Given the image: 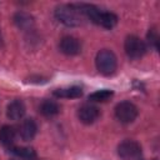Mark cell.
<instances>
[{
    "label": "cell",
    "instance_id": "6da1fadb",
    "mask_svg": "<svg viewBox=\"0 0 160 160\" xmlns=\"http://www.w3.org/2000/svg\"><path fill=\"white\" fill-rule=\"evenodd\" d=\"M79 9L86 18V20L92 21L96 25H100L105 29H111L118 22V16L111 11H104L91 4H78Z\"/></svg>",
    "mask_w": 160,
    "mask_h": 160
},
{
    "label": "cell",
    "instance_id": "7a4b0ae2",
    "mask_svg": "<svg viewBox=\"0 0 160 160\" xmlns=\"http://www.w3.org/2000/svg\"><path fill=\"white\" fill-rule=\"evenodd\" d=\"M56 20L65 26H80L84 24L86 18L79 9L78 4H62L55 9L54 12Z\"/></svg>",
    "mask_w": 160,
    "mask_h": 160
},
{
    "label": "cell",
    "instance_id": "3957f363",
    "mask_svg": "<svg viewBox=\"0 0 160 160\" xmlns=\"http://www.w3.org/2000/svg\"><path fill=\"white\" fill-rule=\"evenodd\" d=\"M95 64H96L99 72L105 76L112 75L118 68V60H116L115 54L108 49H102L96 54Z\"/></svg>",
    "mask_w": 160,
    "mask_h": 160
},
{
    "label": "cell",
    "instance_id": "277c9868",
    "mask_svg": "<svg viewBox=\"0 0 160 160\" xmlns=\"http://www.w3.org/2000/svg\"><path fill=\"white\" fill-rule=\"evenodd\" d=\"M124 49H125V52H126L128 58H130L131 60L140 59L146 52V45H145V42L140 38H138L135 35H130V36H128L125 39Z\"/></svg>",
    "mask_w": 160,
    "mask_h": 160
},
{
    "label": "cell",
    "instance_id": "5b68a950",
    "mask_svg": "<svg viewBox=\"0 0 160 160\" xmlns=\"http://www.w3.org/2000/svg\"><path fill=\"white\" fill-rule=\"evenodd\" d=\"M138 108L130 101H121L115 106V118L121 124H130L138 116Z\"/></svg>",
    "mask_w": 160,
    "mask_h": 160
},
{
    "label": "cell",
    "instance_id": "8992f818",
    "mask_svg": "<svg viewBox=\"0 0 160 160\" xmlns=\"http://www.w3.org/2000/svg\"><path fill=\"white\" fill-rule=\"evenodd\" d=\"M118 155L122 160H139L141 158V146L135 140H124L118 146Z\"/></svg>",
    "mask_w": 160,
    "mask_h": 160
},
{
    "label": "cell",
    "instance_id": "52a82bcc",
    "mask_svg": "<svg viewBox=\"0 0 160 160\" xmlns=\"http://www.w3.org/2000/svg\"><path fill=\"white\" fill-rule=\"evenodd\" d=\"M100 116V110L95 105L91 104H84L78 110V118L82 124L90 125L94 124Z\"/></svg>",
    "mask_w": 160,
    "mask_h": 160
},
{
    "label": "cell",
    "instance_id": "ba28073f",
    "mask_svg": "<svg viewBox=\"0 0 160 160\" xmlns=\"http://www.w3.org/2000/svg\"><path fill=\"white\" fill-rule=\"evenodd\" d=\"M59 49L65 55H78L81 51V42L74 36H64L59 42Z\"/></svg>",
    "mask_w": 160,
    "mask_h": 160
},
{
    "label": "cell",
    "instance_id": "9c48e42d",
    "mask_svg": "<svg viewBox=\"0 0 160 160\" xmlns=\"http://www.w3.org/2000/svg\"><path fill=\"white\" fill-rule=\"evenodd\" d=\"M38 131V126L34 119H25L21 121V124L19 125L18 129V134L19 136L24 140V141H30L34 139V136L36 135Z\"/></svg>",
    "mask_w": 160,
    "mask_h": 160
},
{
    "label": "cell",
    "instance_id": "30bf717a",
    "mask_svg": "<svg viewBox=\"0 0 160 160\" xmlns=\"http://www.w3.org/2000/svg\"><path fill=\"white\" fill-rule=\"evenodd\" d=\"M26 111L25 104L22 100L20 99H15L11 102H9L8 108H6V115L10 120H20L24 118Z\"/></svg>",
    "mask_w": 160,
    "mask_h": 160
},
{
    "label": "cell",
    "instance_id": "8fae6325",
    "mask_svg": "<svg viewBox=\"0 0 160 160\" xmlns=\"http://www.w3.org/2000/svg\"><path fill=\"white\" fill-rule=\"evenodd\" d=\"M12 20H14V24L21 30H31L34 26V18L30 14L24 12V11L16 12Z\"/></svg>",
    "mask_w": 160,
    "mask_h": 160
},
{
    "label": "cell",
    "instance_id": "7c38bea8",
    "mask_svg": "<svg viewBox=\"0 0 160 160\" xmlns=\"http://www.w3.org/2000/svg\"><path fill=\"white\" fill-rule=\"evenodd\" d=\"M16 139V130L14 126L4 125L0 128V142L5 148H11Z\"/></svg>",
    "mask_w": 160,
    "mask_h": 160
},
{
    "label": "cell",
    "instance_id": "4fadbf2b",
    "mask_svg": "<svg viewBox=\"0 0 160 160\" xmlns=\"http://www.w3.org/2000/svg\"><path fill=\"white\" fill-rule=\"evenodd\" d=\"M54 96L56 98H64V99H75L80 98L82 95V89L80 86H69V88H61L54 90Z\"/></svg>",
    "mask_w": 160,
    "mask_h": 160
},
{
    "label": "cell",
    "instance_id": "5bb4252c",
    "mask_svg": "<svg viewBox=\"0 0 160 160\" xmlns=\"http://www.w3.org/2000/svg\"><path fill=\"white\" fill-rule=\"evenodd\" d=\"M39 109H40V112L46 118L55 116L60 112V105L54 100H44Z\"/></svg>",
    "mask_w": 160,
    "mask_h": 160
},
{
    "label": "cell",
    "instance_id": "9a60e30c",
    "mask_svg": "<svg viewBox=\"0 0 160 160\" xmlns=\"http://www.w3.org/2000/svg\"><path fill=\"white\" fill-rule=\"evenodd\" d=\"M10 152L14 154L15 156L24 159V160H35L36 154L34 151V149L31 148H25V146H11L9 148Z\"/></svg>",
    "mask_w": 160,
    "mask_h": 160
},
{
    "label": "cell",
    "instance_id": "2e32d148",
    "mask_svg": "<svg viewBox=\"0 0 160 160\" xmlns=\"http://www.w3.org/2000/svg\"><path fill=\"white\" fill-rule=\"evenodd\" d=\"M112 95H114L112 90L102 89V90H98V91H94L92 94H90V95H89V100H90V101H95V102H105V101H108Z\"/></svg>",
    "mask_w": 160,
    "mask_h": 160
},
{
    "label": "cell",
    "instance_id": "e0dca14e",
    "mask_svg": "<svg viewBox=\"0 0 160 160\" xmlns=\"http://www.w3.org/2000/svg\"><path fill=\"white\" fill-rule=\"evenodd\" d=\"M148 41L150 44V46H152L154 49H158V42H159V35L155 28L150 29L148 32Z\"/></svg>",
    "mask_w": 160,
    "mask_h": 160
},
{
    "label": "cell",
    "instance_id": "ac0fdd59",
    "mask_svg": "<svg viewBox=\"0 0 160 160\" xmlns=\"http://www.w3.org/2000/svg\"><path fill=\"white\" fill-rule=\"evenodd\" d=\"M1 42H2V39H1V31H0V45H1Z\"/></svg>",
    "mask_w": 160,
    "mask_h": 160
}]
</instances>
